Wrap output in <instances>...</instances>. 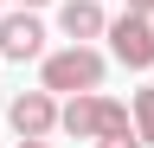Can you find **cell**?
Returning a JSON list of instances; mask_svg holds the SVG:
<instances>
[{
    "mask_svg": "<svg viewBox=\"0 0 154 148\" xmlns=\"http://www.w3.org/2000/svg\"><path fill=\"white\" fill-rule=\"evenodd\" d=\"M103 77H109V58H103L96 45H84V39H71L64 52H45V65H38V84H45V90H58V97L103 90Z\"/></svg>",
    "mask_w": 154,
    "mask_h": 148,
    "instance_id": "cell-1",
    "label": "cell"
},
{
    "mask_svg": "<svg viewBox=\"0 0 154 148\" xmlns=\"http://www.w3.org/2000/svg\"><path fill=\"white\" fill-rule=\"evenodd\" d=\"M58 129H64L71 142H103L116 129H135V116H128V103L103 97V90H77V97L58 109Z\"/></svg>",
    "mask_w": 154,
    "mask_h": 148,
    "instance_id": "cell-2",
    "label": "cell"
},
{
    "mask_svg": "<svg viewBox=\"0 0 154 148\" xmlns=\"http://www.w3.org/2000/svg\"><path fill=\"white\" fill-rule=\"evenodd\" d=\"M109 58L128 65V71H154V13H122V20H109Z\"/></svg>",
    "mask_w": 154,
    "mask_h": 148,
    "instance_id": "cell-3",
    "label": "cell"
},
{
    "mask_svg": "<svg viewBox=\"0 0 154 148\" xmlns=\"http://www.w3.org/2000/svg\"><path fill=\"white\" fill-rule=\"evenodd\" d=\"M58 109H64L58 90L38 84V90H19V97L7 103V122H13V135H51V129H58Z\"/></svg>",
    "mask_w": 154,
    "mask_h": 148,
    "instance_id": "cell-4",
    "label": "cell"
},
{
    "mask_svg": "<svg viewBox=\"0 0 154 148\" xmlns=\"http://www.w3.org/2000/svg\"><path fill=\"white\" fill-rule=\"evenodd\" d=\"M0 58L26 65V58H45V26L32 20V7L19 13H0Z\"/></svg>",
    "mask_w": 154,
    "mask_h": 148,
    "instance_id": "cell-5",
    "label": "cell"
},
{
    "mask_svg": "<svg viewBox=\"0 0 154 148\" xmlns=\"http://www.w3.org/2000/svg\"><path fill=\"white\" fill-rule=\"evenodd\" d=\"M58 32H64V39H103L109 32V13H103V0H64V7H58Z\"/></svg>",
    "mask_w": 154,
    "mask_h": 148,
    "instance_id": "cell-6",
    "label": "cell"
},
{
    "mask_svg": "<svg viewBox=\"0 0 154 148\" xmlns=\"http://www.w3.org/2000/svg\"><path fill=\"white\" fill-rule=\"evenodd\" d=\"M128 116H135V135H141V148H154V84H141V90H135Z\"/></svg>",
    "mask_w": 154,
    "mask_h": 148,
    "instance_id": "cell-7",
    "label": "cell"
},
{
    "mask_svg": "<svg viewBox=\"0 0 154 148\" xmlns=\"http://www.w3.org/2000/svg\"><path fill=\"white\" fill-rule=\"evenodd\" d=\"M96 148H141V135H135V129H116V135H103Z\"/></svg>",
    "mask_w": 154,
    "mask_h": 148,
    "instance_id": "cell-8",
    "label": "cell"
},
{
    "mask_svg": "<svg viewBox=\"0 0 154 148\" xmlns=\"http://www.w3.org/2000/svg\"><path fill=\"white\" fill-rule=\"evenodd\" d=\"M13 148H51V142H45V135H19Z\"/></svg>",
    "mask_w": 154,
    "mask_h": 148,
    "instance_id": "cell-9",
    "label": "cell"
},
{
    "mask_svg": "<svg viewBox=\"0 0 154 148\" xmlns=\"http://www.w3.org/2000/svg\"><path fill=\"white\" fill-rule=\"evenodd\" d=\"M13 7H32V13H38V7H51V0H13Z\"/></svg>",
    "mask_w": 154,
    "mask_h": 148,
    "instance_id": "cell-10",
    "label": "cell"
},
{
    "mask_svg": "<svg viewBox=\"0 0 154 148\" xmlns=\"http://www.w3.org/2000/svg\"><path fill=\"white\" fill-rule=\"evenodd\" d=\"M128 7H135V13H154V0H128Z\"/></svg>",
    "mask_w": 154,
    "mask_h": 148,
    "instance_id": "cell-11",
    "label": "cell"
},
{
    "mask_svg": "<svg viewBox=\"0 0 154 148\" xmlns=\"http://www.w3.org/2000/svg\"><path fill=\"white\" fill-rule=\"evenodd\" d=\"M0 13H7V0H0Z\"/></svg>",
    "mask_w": 154,
    "mask_h": 148,
    "instance_id": "cell-12",
    "label": "cell"
}]
</instances>
